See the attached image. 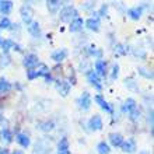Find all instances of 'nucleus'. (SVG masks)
I'll use <instances>...</instances> for the list:
<instances>
[{"instance_id": "obj_16", "label": "nucleus", "mask_w": 154, "mask_h": 154, "mask_svg": "<svg viewBox=\"0 0 154 154\" xmlns=\"http://www.w3.org/2000/svg\"><path fill=\"white\" fill-rule=\"evenodd\" d=\"M143 14V7L142 6H136V7H132L128 10V16L132 18V20H140V17Z\"/></svg>"}, {"instance_id": "obj_14", "label": "nucleus", "mask_w": 154, "mask_h": 154, "mask_svg": "<svg viewBox=\"0 0 154 154\" xmlns=\"http://www.w3.org/2000/svg\"><path fill=\"white\" fill-rule=\"evenodd\" d=\"M94 100H95V102H97L98 105L101 106V109H104L105 112H109V114H112V106H111L109 104H108V102L104 100V97H102L101 94H97Z\"/></svg>"}, {"instance_id": "obj_4", "label": "nucleus", "mask_w": 154, "mask_h": 154, "mask_svg": "<svg viewBox=\"0 0 154 154\" xmlns=\"http://www.w3.org/2000/svg\"><path fill=\"white\" fill-rule=\"evenodd\" d=\"M122 149H123L125 153H129V154L136 153V150H137L136 140H134L133 137H129V139H126V140H123V143H122Z\"/></svg>"}, {"instance_id": "obj_38", "label": "nucleus", "mask_w": 154, "mask_h": 154, "mask_svg": "<svg viewBox=\"0 0 154 154\" xmlns=\"http://www.w3.org/2000/svg\"><path fill=\"white\" fill-rule=\"evenodd\" d=\"M45 80H46V83H52V81H53V79H52V76H51V73H49V74H46V76H45Z\"/></svg>"}, {"instance_id": "obj_32", "label": "nucleus", "mask_w": 154, "mask_h": 154, "mask_svg": "<svg viewBox=\"0 0 154 154\" xmlns=\"http://www.w3.org/2000/svg\"><path fill=\"white\" fill-rule=\"evenodd\" d=\"M129 119L132 122H137L139 119H140V111L136 108V109H133L132 112H129Z\"/></svg>"}, {"instance_id": "obj_34", "label": "nucleus", "mask_w": 154, "mask_h": 154, "mask_svg": "<svg viewBox=\"0 0 154 154\" xmlns=\"http://www.w3.org/2000/svg\"><path fill=\"white\" fill-rule=\"evenodd\" d=\"M115 53H118V55H126V53H128V49H125V45L118 44L116 46H115Z\"/></svg>"}, {"instance_id": "obj_1", "label": "nucleus", "mask_w": 154, "mask_h": 154, "mask_svg": "<svg viewBox=\"0 0 154 154\" xmlns=\"http://www.w3.org/2000/svg\"><path fill=\"white\" fill-rule=\"evenodd\" d=\"M77 17H79V13H77V10L73 6H65L60 10V13H59V18L63 23H70V21H73Z\"/></svg>"}, {"instance_id": "obj_31", "label": "nucleus", "mask_w": 154, "mask_h": 154, "mask_svg": "<svg viewBox=\"0 0 154 154\" xmlns=\"http://www.w3.org/2000/svg\"><path fill=\"white\" fill-rule=\"evenodd\" d=\"M139 74H142V76L146 77V79L153 80V73H151L149 69H146V67H139Z\"/></svg>"}, {"instance_id": "obj_43", "label": "nucleus", "mask_w": 154, "mask_h": 154, "mask_svg": "<svg viewBox=\"0 0 154 154\" xmlns=\"http://www.w3.org/2000/svg\"><path fill=\"white\" fill-rule=\"evenodd\" d=\"M139 154H149V153H147L146 150H143V151H140V153H139Z\"/></svg>"}, {"instance_id": "obj_15", "label": "nucleus", "mask_w": 154, "mask_h": 154, "mask_svg": "<svg viewBox=\"0 0 154 154\" xmlns=\"http://www.w3.org/2000/svg\"><path fill=\"white\" fill-rule=\"evenodd\" d=\"M83 25H84V20L80 18V17H77V18H74L73 21H70L69 29L72 32H79V31L83 28Z\"/></svg>"}, {"instance_id": "obj_7", "label": "nucleus", "mask_w": 154, "mask_h": 154, "mask_svg": "<svg viewBox=\"0 0 154 154\" xmlns=\"http://www.w3.org/2000/svg\"><path fill=\"white\" fill-rule=\"evenodd\" d=\"M87 80H88V83L91 85H94L95 88L100 91V90L102 88V85H101V79L95 74V72H93V70H90L88 73H87Z\"/></svg>"}, {"instance_id": "obj_22", "label": "nucleus", "mask_w": 154, "mask_h": 154, "mask_svg": "<svg viewBox=\"0 0 154 154\" xmlns=\"http://www.w3.org/2000/svg\"><path fill=\"white\" fill-rule=\"evenodd\" d=\"M13 10V2L10 0H6V2H0V11L3 13L4 16L10 14Z\"/></svg>"}, {"instance_id": "obj_10", "label": "nucleus", "mask_w": 154, "mask_h": 154, "mask_svg": "<svg viewBox=\"0 0 154 154\" xmlns=\"http://www.w3.org/2000/svg\"><path fill=\"white\" fill-rule=\"evenodd\" d=\"M67 55H69V52H67V49H56L55 52H52V55H51V57H52L53 62H56V63H59V62H63L67 57Z\"/></svg>"}, {"instance_id": "obj_11", "label": "nucleus", "mask_w": 154, "mask_h": 154, "mask_svg": "<svg viewBox=\"0 0 154 154\" xmlns=\"http://www.w3.org/2000/svg\"><path fill=\"white\" fill-rule=\"evenodd\" d=\"M94 69H95V74L98 77H104L106 74V63L105 60H102V59H98L95 63H94Z\"/></svg>"}, {"instance_id": "obj_30", "label": "nucleus", "mask_w": 154, "mask_h": 154, "mask_svg": "<svg viewBox=\"0 0 154 154\" xmlns=\"http://www.w3.org/2000/svg\"><path fill=\"white\" fill-rule=\"evenodd\" d=\"M125 85L129 90H133V91H137V84L134 83L133 79H125Z\"/></svg>"}, {"instance_id": "obj_8", "label": "nucleus", "mask_w": 154, "mask_h": 154, "mask_svg": "<svg viewBox=\"0 0 154 154\" xmlns=\"http://www.w3.org/2000/svg\"><path fill=\"white\" fill-rule=\"evenodd\" d=\"M56 90L62 97H67L70 93V83H67V81H65V80L56 81Z\"/></svg>"}, {"instance_id": "obj_28", "label": "nucleus", "mask_w": 154, "mask_h": 154, "mask_svg": "<svg viewBox=\"0 0 154 154\" xmlns=\"http://www.w3.org/2000/svg\"><path fill=\"white\" fill-rule=\"evenodd\" d=\"M11 28V21L8 17H2L0 18V29H10Z\"/></svg>"}, {"instance_id": "obj_21", "label": "nucleus", "mask_w": 154, "mask_h": 154, "mask_svg": "<svg viewBox=\"0 0 154 154\" xmlns=\"http://www.w3.org/2000/svg\"><path fill=\"white\" fill-rule=\"evenodd\" d=\"M136 108H137V102L134 101L133 98H128V100L125 101V104H123V111L128 112V114L132 112L133 109H136Z\"/></svg>"}, {"instance_id": "obj_12", "label": "nucleus", "mask_w": 154, "mask_h": 154, "mask_svg": "<svg viewBox=\"0 0 154 154\" xmlns=\"http://www.w3.org/2000/svg\"><path fill=\"white\" fill-rule=\"evenodd\" d=\"M108 139H109V143L114 147H122V143H123V136H122L121 133L112 132V133L108 134Z\"/></svg>"}, {"instance_id": "obj_6", "label": "nucleus", "mask_w": 154, "mask_h": 154, "mask_svg": "<svg viewBox=\"0 0 154 154\" xmlns=\"http://www.w3.org/2000/svg\"><path fill=\"white\" fill-rule=\"evenodd\" d=\"M91 102H93V100H91V95H90L87 91H84V93L81 94L80 100H79V104H80V108L83 111H88L90 106H91Z\"/></svg>"}, {"instance_id": "obj_40", "label": "nucleus", "mask_w": 154, "mask_h": 154, "mask_svg": "<svg viewBox=\"0 0 154 154\" xmlns=\"http://www.w3.org/2000/svg\"><path fill=\"white\" fill-rule=\"evenodd\" d=\"M0 154H10V151L7 149H0Z\"/></svg>"}, {"instance_id": "obj_19", "label": "nucleus", "mask_w": 154, "mask_h": 154, "mask_svg": "<svg viewBox=\"0 0 154 154\" xmlns=\"http://www.w3.org/2000/svg\"><path fill=\"white\" fill-rule=\"evenodd\" d=\"M28 32L32 35V37H39L41 35V27L38 21H32L31 24H28Z\"/></svg>"}, {"instance_id": "obj_23", "label": "nucleus", "mask_w": 154, "mask_h": 154, "mask_svg": "<svg viewBox=\"0 0 154 154\" xmlns=\"http://www.w3.org/2000/svg\"><path fill=\"white\" fill-rule=\"evenodd\" d=\"M97 151H98V154H109L111 153V147H109L108 143L100 142L97 144Z\"/></svg>"}, {"instance_id": "obj_9", "label": "nucleus", "mask_w": 154, "mask_h": 154, "mask_svg": "<svg viewBox=\"0 0 154 154\" xmlns=\"http://www.w3.org/2000/svg\"><path fill=\"white\" fill-rule=\"evenodd\" d=\"M57 154H70V144L67 137H62L57 143Z\"/></svg>"}, {"instance_id": "obj_44", "label": "nucleus", "mask_w": 154, "mask_h": 154, "mask_svg": "<svg viewBox=\"0 0 154 154\" xmlns=\"http://www.w3.org/2000/svg\"><path fill=\"white\" fill-rule=\"evenodd\" d=\"M0 44H2V38H0Z\"/></svg>"}, {"instance_id": "obj_20", "label": "nucleus", "mask_w": 154, "mask_h": 154, "mask_svg": "<svg viewBox=\"0 0 154 154\" xmlns=\"http://www.w3.org/2000/svg\"><path fill=\"white\" fill-rule=\"evenodd\" d=\"M0 140L3 143H7V144L13 142V134L7 128H3V129L0 130Z\"/></svg>"}, {"instance_id": "obj_25", "label": "nucleus", "mask_w": 154, "mask_h": 154, "mask_svg": "<svg viewBox=\"0 0 154 154\" xmlns=\"http://www.w3.org/2000/svg\"><path fill=\"white\" fill-rule=\"evenodd\" d=\"M35 74H37V77H45L46 74H49L48 66L39 63V65H38V69H35Z\"/></svg>"}, {"instance_id": "obj_2", "label": "nucleus", "mask_w": 154, "mask_h": 154, "mask_svg": "<svg viewBox=\"0 0 154 154\" xmlns=\"http://www.w3.org/2000/svg\"><path fill=\"white\" fill-rule=\"evenodd\" d=\"M20 14L25 24H31L32 23V10H31L29 6H27V3H24V6H21Z\"/></svg>"}, {"instance_id": "obj_13", "label": "nucleus", "mask_w": 154, "mask_h": 154, "mask_svg": "<svg viewBox=\"0 0 154 154\" xmlns=\"http://www.w3.org/2000/svg\"><path fill=\"white\" fill-rule=\"evenodd\" d=\"M85 27L90 29V31H94V32H98L100 31V27H101V23H100V20L98 18H88L87 21H84Z\"/></svg>"}, {"instance_id": "obj_18", "label": "nucleus", "mask_w": 154, "mask_h": 154, "mask_svg": "<svg viewBox=\"0 0 154 154\" xmlns=\"http://www.w3.org/2000/svg\"><path fill=\"white\" fill-rule=\"evenodd\" d=\"M62 2H59V0H48L46 2V6H48V10L49 13H52V14H55V13H57V10L62 7Z\"/></svg>"}, {"instance_id": "obj_37", "label": "nucleus", "mask_w": 154, "mask_h": 154, "mask_svg": "<svg viewBox=\"0 0 154 154\" xmlns=\"http://www.w3.org/2000/svg\"><path fill=\"white\" fill-rule=\"evenodd\" d=\"M94 7H95V3H94V2H87V3L83 4V8H84V10H91V8H94Z\"/></svg>"}, {"instance_id": "obj_39", "label": "nucleus", "mask_w": 154, "mask_h": 154, "mask_svg": "<svg viewBox=\"0 0 154 154\" xmlns=\"http://www.w3.org/2000/svg\"><path fill=\"white\" fill-rule=\"evenodd\" d=\"M13 48H14V51H17V52H21V51H23V48H21L20 45H17V44H14Z\"/></svg>"}, {"instance_id": "obj_41", "label": "nucleus", "mask_w": 154, "mask_h": 154, "mask_svg": "<svg viewBox=\"0 0 154 154\" xmlns=\"http://www.w3.org/2000/svg\"><path fill=\"white\" fill-rule=\"evenodd\" d=\"M0 123H3V115H2V111H0Z\"/></svg>"}, {"instance_id": "obj_29", "label": "nucleus", "mask_w": 154, "mask_h": 154, "mask_svg": "<svg viewBox=\"0 0 154 154\" xmlns=\"http://www.w3.org/2000/svg\"><path fill=\"white\" fill-rule=\"evenodd\" d=\"M2 48H3V52H7L8 53V51L14 46V42H13L11 39H4V41H2Z\"/></svg>"}, {"instance_id": "obj_17", "label": "nucleus", "mask_w": 154, "mask_h": 154, "mask_svg": "<svg viewBox=\"0 0 154 154\" xmlns=\"http://www.w3.org/2000/svg\"><path fill=\"white\" fill-rule=\"evenodd\" d=\"M16 142L18 143L21 147H24V149H27V147L31 144V140H29V137L25 133H18V134H17V136H16Z\"/></svg>"}, {"instance_id": "obj_3", "label": "nucleus", "mask_w": 154, "mask_h": 154, "mask_svg": "<svg viewBox=\"0 0 154 154\" xmlns=\"http://www.w3.org/2000/svg\"><path fill=\"white\" fill-rule=\"evenodd\" d=\"M23 65L27 67V69H35V66L39 65V59L35 53H29L27 56L24 57V60H23Z\"/></svg>"}, {"instance_id": "obj_33", "label": "nucleus", "mask_w": 154, "mask_h": 154, "mask_svg": "<svg viewBox=\"0 0 154 154\" xmlns=\"http://www.w3.org/2000/svg\"><path fill=\"white\" fill-rule=\"evenodd\" d=\"M118 76H119V65H118V63H115V65L112 66V74H111V80H112V81L116 80Z\"/></svg>"}, {"instance_id": "obj_36", "label": "nucleus", "mask_w": 154, "mask_h": 154, "mask_svg": "<svg viewBox=\"0 0 154 154\" xmlns=\"http://www.w3.org/2000/svg\"><path fill=\"white\" fill-rule=\"evenodd\" d=\"M27 79H28V80H34V79H37L35 69H28V72H27Z\"/></svg>"}, {"instance_id": "obj_35", "label": "nucleus", "mask_w": 154, "mask_h": 154, "mask_svg": "<svg viewBox=\"0 0 154 154\" xmlns=\"http://www.w3.org/2000/svg\"><path fill=\"white\" fill-rule=\"evenodd\" d=\"M106 13H108V6H106V4H104V6L100 8V11H98L97 14H98V17H105Z\"/></svg>"}, {"instance_id": "obj_42", "label": "nucleus", "mask_w": 154, "mask_h": 154, "mask_svg": "<svg viewBox=\"0 0 154 154\" xmlns=\"http://www.w3.org/2000/svg\"><path fill=\"white\" fill-rule=\"evenodd\" d=\"M13 154H23V151H20V150H14V153Z\"/></svg>"}, {"instance_id": "obj_24", "label": "nucleus", "mask_w": 154, "mask_h": 154, "mask_svg": "<svg viewBox=\"0 0 154 154\" xmlns=\"http://www.w3.org/2000/svg\"><path fill=\"white\" fill-rule=\"evenodd\" d=\"M10 63H11V57H10V55H8L7 52H3L2 55H0V67H2V69H3V67H7Z\"/></svg>"}, {"instance_id": "obj_5", "label": "nucleus", "mask_w": 154, "mask_h": 154, "mask_svg": "<svg viewBox=\"0 0 154 154\" xmlns=\"http://www.w3.org/2000/svg\"><path fill=\"white\" fill-rule=\"evenodd\" d=\"M88 128H90V130H93V132L101 130L102 129V118L100 116V115H93L88 121Z\"/></svg>"}, {"instance_id": "obj_26", "label": "nucleus", "mask_w": 154, "mask_h": 154, "mask_svg": "<svg viewBox=\"0 0 154 154\" xmlns=\"http://www.w3.org/2000/svg\"><path fill=\"white\" fill-rule=\"evenodd\" d=\"M38 126H39L41 130H44V132H49V130H52L53 128H55V123H53V121H45V122H39Z\"/></svg>"}, {"instance_id": "obj_27", "label": "nucleus", "mask_w": 154, "mask_h": 154, "mask_svg": "<svg viewBox=\"0 0 154 154\" xmlns=\"http://www.w3.org/2000/svg\"><path fill=\"white\" fill-rule=\"evenodd\" d=\"M11 90V84L8 83L6 79H0V93H7V91H10Z\"/></svg>"}]
</instances>
